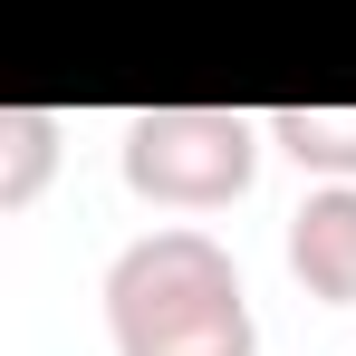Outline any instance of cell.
<instances>
[{
  "instance_id": "cell-1",
  "label": "cell",
  "mask_w": 356,
  "mask_h": 356,
  "mask_svg": "<svg viewBox=\"0 0 356 356\" xmlns=\"http://www.w3.org/2000/svg\"><path fill=\"white\" fill-rule=\"evenodd\" d=\"M106 327H116V356H260V318H250L232 250L193 222L116 250Z\"/></svg>"
},
{
  "instance_id": "cell-2",
  "label": "cell",
  "mask_w": 356,
  "mask_h": 356,
  "mask_svg": "<svg viewBox=\"0 0 356 356\" xmlns=\"http://www.w3.org/2000/svg\"><path fill=\"white\" fill-rule=\"evenodd\" d=\"M260 145L270 116H241V106H145L125 116V183L164 212H222L250 193Z\"/></svg>"
},
{
  "instance_id": "cell-3",
  "label": "cell",
  "mask_w": 356,
  "mask_h": 356,
  "mask_svg": "<svg viewBox=\"0 0 356 356\" xmlns=\"http://www.w3.org/2000/svg\"><path fill=\"white\" fill-rule=\"evenodd\" d=\"M289 280L318 308H356V183H318L289 212Z\"/></svg>"
},
{
  "instance_id": "cell-4",
  "label": "cell",
  "mask_w": 356,
  "mask_h": 356,
  "mask_svg": "<svg viewBox=\"0 0 356 356\" xmlns=\"http://www.w3.org/2000/svg\"><path fill=\"white\" fill-rule=\"evenodd\" d=\"M270 145L289 164H308V174H327V183H356V106H280Z\"/></svg>"
},
{
  "instance_id": "cell-5",
  "label": "cell",
  "mask_w": 356,
  "mask_h": 356,
  "mask_svg": "<svg viewBox=\"0 0 356 356\" xmlns=\"http://www.w3.org/2000/svg\"><path fill=\"white\" fill-rule=\"evenodd\" d=\"M49 174H58V116L49 106H10L0 116V212H29Z\"/></svg>"
}]
</instances>
